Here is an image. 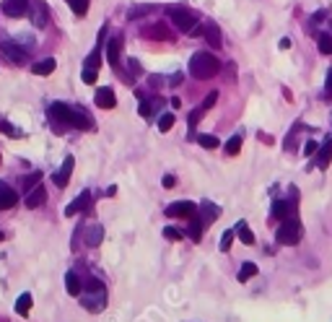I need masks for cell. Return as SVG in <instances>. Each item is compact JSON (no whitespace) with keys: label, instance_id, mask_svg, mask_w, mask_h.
Masks as SVG:
<instances>
[{"label":"cell","instance_id":"cell-1","mask_svg":"<svg viewBox=\"0 0 332 322\" xmlns=\"http://www.w3.org/2000/svg\"><path fill=\"white\" fill-rule=\"evenodd\" d=\"M50 119H55L63 127H78V130H91L94 122L88 119V115L83 109H75V107H67L63 102H55L50 107Z\"/></svg>","mask_w":332,"mask_h":322},{"label":"cell","instance_id":"cell-2","mask_svg":"<svg viewBox=\"0 0 332 322\" xmlns=\"http://www.w3.org/2000/svg\"><path fill=\"white\" fill-rule=\"evenodd\" d=\"M218 70H221V60L216 55H210V52H195L190 60V76L198 81L213 78V76H218Z\"/></svg>","mask_w":332,"mask_h":322},{"label":"cell","instance_id":"cell-3","mask_svg":"<svg viewBox=\"0 0 332 322\" xmlns=\"http://www.w3.org/2000/svg\"><path fill=\"white\" fill-rule=\"evenodd\" d=\"M169 18L182 34H190V36H198L200 29H198V18H195L192 11L187 8H169Z\"/></svg>","mask_w":332,"mask_h":322},{"label":"cell","instance_id":"cell-4","mask_svg":"<svg viewBox=\"0 0 332 322\" xmlns=\"http://www.w3.org/2000/svg\"><path fill=\"white\" fill-rule=\"evenodd\" d=\"M301 237H304V229H301V223L296 219H291V216L283 219V226L278 229V234H275V239L281 244H299Z\"/></svg>","mask_w":332,"mask_h":322},{"label":"cell","instance_id":"cell-5","mask_svg":"<svg viewBox=\"0 0 332 322\" xmlns=\"http://www.w3.org/2000/svg\"><path fill=\"white\" fill-rule=\"evenodd\" d=\"M0 52H3V57L13 65H26V60H29L26 47H18L16 42H0Z\"/></svg>","mask_w":332,"mask_h":322},{"label":"cell","instance_id":"cell-6","mask_svg":"<svg viewBox=\"0 0 332 322\" xmlns=\"http://www.w3.org/2000/svg\"><path fill=\"white\" fill-rule=\"evenodd\" d=\"M29 16H32V26L44 29V26H47V21H50L47 3H44V0H32V3H29Z\"/></svg>","mask_w":332,"mask_h":322},{"label":"cell","instance_id":"cell-7","mask_svg":"<svg viewBox=\"0 0 332 322\" xmlns=\"http://www.w3.org/2000/svg\"><path fill=\"white\" fill-rule=\"evenodd\" d=\"M91 294H86L83 296V306H86L88 312H101L104 306H107V291L101 288H88Z\"/></svg>","mask_w":332,"mask_h":322},{"label":"cell","instance_id":"cell-8","mask_svg":"<svg viewBox=\"0 0 332 322\" xmlns=\"http://www.w3.org/2000/svg\"><path fill=\"white\" fill-rule=\"evenodd\" d=\"M3 13L8 18H21L29 13V0H3Z\"/></svg>","mask_w":332,"mask_h":322},{"label":"cell","instance_id":"cell-9","mask_svg":"<svg viewBox=\"0 0 332 322\" xmlns=\"http://www.w3.org/2000/svg\"><path fill=\"white\" fill-rule=\"evenodd\" d=\"M198 213V205L190 203V200H179V203H171L166 208V216H171V219H177V216H184V219H190V216Z\"/></svg>","mask_w":332,"mask_h":322},{"label":"cell","instance_id":"cell-10","mask_svg":"<svg viewBox=\"0 0 332 322\" xmlns=\"http://www.w3.org/2000/svg\"><path fill=\"white\" fill-rule=\"evenodd\" d=\"M202 36H205V42H208V47H213V50H221L223 47V36H221V29H218L216 24H202Z\"/></svg>","mask_w":332,"mask_h":322},{"label":"cell","instance_id":"cell-11","mask_svg":"<svg viewBox=\"0 0 332 322\" xmlns=\"http://www.w3.org/2000/svg\"><path fill=\"white\" fill-rule=\"evenodd\" d=\"M18 203V192L13 190L11 185L0 182V211H8V208H13Z\"/></svg>","mask_w":332,"mask_h":322},{"label":"cell","instance_id":"cell-12","mask_svg":"<svg viewBox=\"0 0 332 322\" xmlns=\"http://www.w3.org/2000/svg\"><path fill=\"white\" fill-rule=\"evenodd\" d=\"M94 102H96V107H101V109H115V107H117V96H115V91H112V88H107V86L96 91Z\"/></svg>","mask_w":332,"mask_h":322},{"label":"cell","instance_id":"cell-13","mask_svg":"<svg viewBox=\"0 0 332 322\" xmlns=\"http://www.w3.org/2000/svg\"><path fill=\"white\" fill-rule=\"evenodd\" d=\"M119 50H122V36H112L109 44H107V60L112 68H119Z\"/></svg>","mask_w":332,"mask_h":322},{"label":"cell","instance_id":"cell-14","mask_svg":"<svg viewBox=\"0 0 332 322\" xmlns=\"http://www.w3.org/2000/svg\"><path fill=\"white\" fill-rule=\"evenodd\" d=\"M218 216H221V208H218V205L208 203V200L200 205V221H202V226H210V223H213Z\"/></svg>","mask_w":332,"mask_h":322},{"label":"cell","instance_id":"cell-15","mask_svg":"<svg viewBox=\"0 0 332 322\" xmlns=\"http://www.w3.org/2000/svg\"><path fill=\"white\" fill-rule=\"evenodd\" d=\"M73 167H75L73 156H67V159H65V164H63V167H60V171H57V174H55V185H57V187H65L67 182H70Z\"/></svg>","mask_w":332,"mask_h":322},{"label":"cell","instance_id":"cell-16","mask_svg":"<svg viewBox=\"0 0 332 322\" xmlns=\"http://www.w3.org/2000/svg\"><path fill=\"white\" fill-rule=\"evenodd\" d=\"M44 200H47V192H44V187L42 185H36L32 192L26 195V208H39Z\"/></svg>","mask_w":332,"mask_h":322},{"label":"cell","instance_id":"cell-17","mask_svg":"<svg viewBox=\"0 0 332 322\" xmlns=\"http://www.w3.org/2000/svg\"><path fill=\"white\" fill-rule=\"evenodd\" d=\"M332 161V138L324 140V146L319 148V153H316V164H319V169H327Z\"/></svg>","mask_w":332,"mask_h":322},{"label":"cell","instance_id":"cell-18","mask_svg":"<svg viewBox=\"0 0 332 322\" xmlns=\"http://www.w3.org/2000/svg\"><path fill=\"white\" fill-rule=\"evenodd\" d=\"M55 68H57V63L52 57H47V60H42V63H34L32 73L34 76H50V73H55Z\"/></svg>","mask_w":332,"mask_h":322},{"label":"cell","instance_id":"cell-19","mask_svg":"<svg viewBox=\"0 0 332 322\" xmlns=\"http://www.w3.org/2000/svg\"><path fill=\"white\" fill-rule=\"evenodd\" d=\"M65 288H67V294H70V296H81L83 283H81V278L75 273H67L65 275Z\"/></svg>","mask_w":332,"mask_h":322},{"label":"cell","instance_id":"cell-20","mask_svg":"<svg viewBox=\"0 0 332 322\" xmlns=\"http://www.w3.org/2000/svg\"><path fill=\"white\" fill-rule=\"evenodd\" d=\"M88 200H91V195H88V192H81L78 200H75V203H70V205L65 208V216H75L78 211H83V208H88Z\"/></svg>","mask_w":332,"mask_h":322},{"label":"cell","instance_id":"cell-21","mask_svg":"<svg viewBox=\"0 0 332 322\" xmlns=\"http://www.w3.org/2000/svg\"><path fill=\"white\" fill-rule=\"evenodd\" d=\"M143 36H153V39H169V29L164 24H153L150 29H143Z\"/></svg>","mask_w":332,"mask_h":322},{"label":"cell","instance_id":"cell-22","mask_svg":"<svg viewBox=\"0 0 332 322\" xmlns=\"http://www.w3.org/2000/svg\"><path fill=\"white\" fill-rule=\"evenodd\" d=\"M101 239H104V229L101 226H91V229L86 231V244L88 247H99Z\"/></svg>","mask_w":332,"mask_h":322},{"label":"cell","instance_id":"cell-23","mask_svg":"<svg viewBox=\"0 0 332 322\" xmlns=\"http://www.w3.org/2000/svg\"><path fill=\"white\" fill-rule=\"evenodd\" d=\"M161 104H164V99L143 102V104H140V109H138V112H140V117H146V119H148V117H153V112H156L158 107H161Z\"/></svg>","mask_w":332,"mask_h":322},{"label":"cell","instance_id":"cell-24","mask_svg":"<svg viewBox=\"0 0 332 322\" xmlns=\"http://www.w3.org/2000/svg\"><path fill=\"white\" fill-rule=\"evenodd\" d=\"M236 234H239V239H241L244 244H254V234H252V229H249L244 221L236 223Z\"/></svg>","mask_w":332,"mask_h":322},{"label":"cell","instance_id":"cell-25","mask_svg":"<svg viewBox=\"0 0 332 322\" xmlns=\"http://www.w3.org/2000/svg\"><path fill=\"white\" fill-rule=\"evenodd\" d=\"M29 309H32V294H21L18 302H16V312L21 314V317H26Z\"/></svg>","mask_w":332,"mask_h":322},{"label":"cell","instance_id":"cell-26","mask_svg":"<svg viewBox=\"0 0 332 322\" xmlns=\"http://www.w3.org/2000/svg\"><path fill=\"white\" fill-rule=\"evenodd\" d=\"M65 3L73 8L75 16H86V13H88V3H91V0H65Z\"/></svg>","mask_w":332,"mask_h":322},{"label":"cell","instance_id":"cell-27","mask_svg":"<svg viewBox=\"0 0 332 322\" xmlns=\"http://www.w3.org/2000/svg\"><path fill=\"white\" fill-rule=\"evenodd\" d=\"M252 275H257V265H254V263H244V265H241V271H239V281L247 283Z\"/></svg>","mask_w":332,"mask_h":322},{"label":"cell","instance_id":"cell-28","mask_svg":"<svg viewBox=\"0 0 332 322\" xmlns=\"http://www.w3.org/2000/svg\"><path fill=\"white\" fill-rule=\"evenodd\" d=\"M174 115H171V112H164L161 117H158V130L161 133H166V130H171V127H174Z\"/></svg>","mask_w":332,"mask_h":322},{"label":"cell","instance_id":"cell-29","mask_svg":"<svg viewBox=\"0 0 332 322\" xmlns=\"http://www.w3.org/2000/svg\"><path fill=\"white\" fill-rule=\"evenodd\" d=\"M150 11H153V5H135V8L127 11V18L135 21V18H140V16H148Z\"/></svg>","mask_w":332,"mask_h":322},{"label":"cell","instance_id":"cell-30","mask_svg":"<svg viewBox=\"0 0 332 322\" xmlns=\"http://www.w3.org/2000/svg\"><path fill=\"white\" fill-rule=\"evenodd\" d=\"M316 44H319V52H322V55H332V36H330V34H319Z\"/></svg>","mask_w":332,"mask_h":322},{"label":"cell","instance_id":"cell-31","mask_svg":"<svg viewBox=\"0 0 332 322\" xmlns=\"http://www.w3.org/2000/svg\"><path fill=\"white\" fill-rule=\"evenodd\" d=\"M273 216H275V219H288V203H285V200H275Z\"/></svg>","mask_w":332,"mask_h":322},{"label":"cell","instance_id":"cell-32","mask_svg":"<svg viewBox=\"0 0 332 322\" xmlns=\"http://www.w3.org/2000/svg\"><path fill=\"white\" fill-rule=\"evenodd\" d=\"M239 151H241V136H233L229 143H226V153H229V156H236Z\"/></svg>","mask_w":332,"mask_h":322},{"label":"cell","instance_id":"cell-33","mask_svg":"<svg viewBox=\"0 0 332 322\" xmlns=\"http://www.w3.org/2000/svg\"><path fill=\"white\" fill-rule=\"evenodd\" d=\"M99 63H101V52L94 50L91 55H88V60H86V68L88 70H99Z\"/></svg>","mask_w":332,"mask_h":322},{"label":"cell","instance_id":"cell-34","mask_svg":"<svg viewBox=\"0 0 332 322\" xmlns=\"http://www.w3.org/2000/svg\"><path fill=\"white\" fill-rule=\"evenodd\" d=\"M198 143H200L202 148H218V138H216V136H208V133H205V136H198Z\"/></svg>","mask_w":332,"mask_h":322},{"label":"cell","instance_id":"cell-35","mask_svg":"<svg viewBox=\"0 0 332 322\" xmlns=\"http://www.w3.org/2000/svg\"><path fill=\"white\" fill-rule=\"evenodd\" d=\"M233 237H236V231H223L221 234V252H229V247H231V242H233Z\"/></svg>","mask_w":332,"mask_h":322},{"label":"cell","instance_id":"cell-36","mask_svg":"<svg viewBox=\"0 0 332 322\" xmlns=\"http://www.w3.org/2000/svg\"><path fill=\"white\" fill-rule=\"evenodd\" d=\"M205 112H208V109H202V104H200L198 109H192V112H190V127H195V125H198L200 119H202V115H205Z\"/></svg>","mask_w":332,"mask_h":322},{"label":"cell","instance_id":"cell-37","mask_svg":"<svg viewBox=\"0 0 332 322\" xmlns=\"http://www.w3.org/2000/svg\"><path fill=\"white\" fill-rule=\"evenodd\" d=\"M164 237H166V239H184V231H179V229H174V226H166V229H164Z\"/></svg>","mask_w":332,"mask_h":322},{"label":"cell","instance_id":"cell-38","mask_svg":"<svg viewBox=\"0 0 332 322\" xmlns=\"http://www.w3.org/2000/svg\"><path fill=\"white\" fill-rule=\"evenodd\" d=\"M216 99H218V91H210L205 99H202V109H210V107L216 104Z\"/></svg>","mask_w":332,"mask_h":322},{"label":"cell","instance_id":"cell-39","mask_svg":"<svg viewBox=\"0 0 332 322\" xmlns=\"http://www.w3.org/2000/svg\"><path fill=\"white\" fill-rule=\"evenodd\" d=\"M83 84H96V70L83 68Z\"/></svg>","mask_w":332,"mask_h":322},{"label":"cell","instance_id":"cell-40","mask_svg":"<svg viewBox=\"0 0 332 322\" xmlns=\"http://www.w3.org/2000/svg\"><path fill=\"white\" fill-rule=\"evenodd\" d=\"M324 96H327V99H332V70L327 73V84H324Z\"/></svg>","mask_w":332,"mask_h":322},{"label":"cell","instance_id":"cell-41","mask_svg":"<svg viewBox=\"0 0 332 322\" xmlns=\"http://www.w3.org/2000/svg\"><path fill=\"white\" fill-rule=\"evenodd\" d=\"M304 153H306V156H314V153H316V143H314V140H309V143L304 146Z\"/></svg>","mask_w":332,"mask_h":322},{"label":"cell","instance_id":"cell-42","mask_svg":"<svg viewBox=\"0 0 332 322\" xmlns=\"http://www.w3.org/2000/svg\"><path fill=\"white\" fill-rule=\"evenodd\" d=\"M161 182H164V187H174V182H177V179L171 177V174H166V177L161 179Z\"/></svg>","mask_w":332,"mask_h":322},{"label":"cell","instance_id":"cell-43","mask_svg":"<svg viewBox=\"0 0 332 322\" xmlns=\"http://www.w3.org/2000/svg\"><path fill=\"white\" fill-rule=\"evenodd\" d=\"M130 68H133V73H140V65H138V60H130Z\"/></svg>","mask_w":332,"mask_h":322},{"label":"cell","instance_id":"cell-44","mask_svg":"<svg viewBox=\"0 0 332 322\" xmlns=\"http://www.w3.org/2000/svg\"><path fill=\"white\" fill-rule=\"evenodd\" d=\"M291 47V39H281V50H288Z\"/></svg>","mask_w":332,"mask_h":322}]
</instances>
